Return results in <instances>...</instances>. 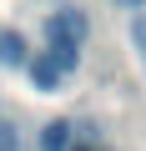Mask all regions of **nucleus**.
I'll return each mask as SVG.
<instances>
[{
	"instance_id": "obj_6",
	"label": "nucleus",
	"mask_w": 146,
	"mask_h": 151,
	"mask_svg": "<svg viewBox=\"0 0 146 151\" xmlns=\"http://www.w3.org/2000/svg\"><path fill=\"white\" fill-rule=\"evenodd\" d=\"M0 151H20V141H15V131L0 121Z\"/></svg>"
},
{
	"instance_id": "obj_7",
	"label": "nucleus",
	"mask_w": 146,
	"mask_h": 151,
	"mask_svg": "<svg viewBox=\"0 0 146 151\" xmlns=\"http://www.w3.org/2000/svg\"><path fill=\"white\" fill-rule=\"evenodd\" d=\"M121 5H126V10H136V15H141V5H146V0H121Z\"/></svg>"
},
{
	"instance_id": "obj_4",
	"label": "nucleus",
	"mask_w": 146,
	"mask_h": 151,
	"mask_svg": "<svg viewBox=\"0 0 146 151\" xmlns=\"http://www.w3.org/2000/svg\"><path fill=\"white\" fill-rule=\"evenodd\" d=\"M76 146V126L70 121H45L40 126V151H70Z\"/></svg>"
},
{
	"instance_id": "obj_5",
	"label": "nucleus",
	"mask_w": 146,
	"mask_h": 151,
	"mask_svg": "<svg viewBox=\"0 0 146 151\" xmlns=\"http://www.w3.org/2000/svg\"><path fill=\"white\" fill-rule=\"evenodd\" d=\"M131 45H136V55L146 60V15H131Z\"/></svg>"
},
{
	"instance_id": "obj_2",
	"label": "nucleus",
	"mask_w": 146,
	"mask_h": 151,
	"mask_svg": "<svg viewBox=\"0 0 146 151\" xmlns=\"http://www.w3.org/2000/svg\"><path fill=\"white\" fill-rule=\"evenodd\" d=\"M0 65L5 70H20V65H30V50H25V35L20 30H0Z\"/></svg>"
},
{
	"instance_id": "obj_3",
	"label": "nucleus",
	"mask_w": 146,
	"mask_h": 151,
	"mask_svg": "<svg viewBox=\"0 0 146 151\" xmlns=\"http://www.w3.org/2000/svg\"><path fill=\"white\" fill-rule=\"evenodd\" d=\"M25 70H30V86H35L40 96H55V86H60V65H55L50 55H35Z\"/></svg>"
},
{
	"instance_id": "obj_8",
	"label": "nucleus",
	"mask_w": 146,
	"mask_h": 151,
	"mask_svg": "<svg viewBox=\"0 0 146 151\" xmlns=\"http://www.w3.org/2000/svg\"><path fill=\"white\" fill-rule=\"evenodd\" d=\"M70 151H91V146H70Z\"/></svg>"
},
{
	"instance_id": "obj_1",
	"label": "nucleus",
	"mask_w": 146,
	"mask_h": 151,
	"mask_svg": "<svg viewBox=\"0 0 146 151\" xmlns=\"http://www.w3.org/2000/svg\"><path fill=\"white\" fill-rule=\"evenodd\" d=\"M86 35H91V20H86V10H76V5H60L50 20H45V55L60 65V76H70L81 65V50H86Z\"/></svg>"
}]
</instances>
